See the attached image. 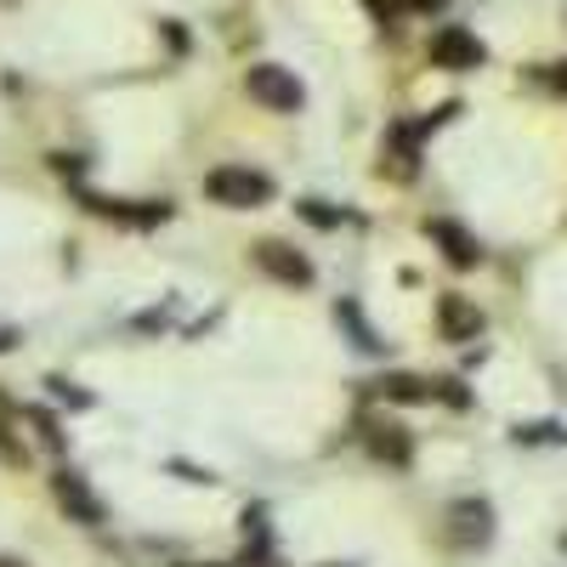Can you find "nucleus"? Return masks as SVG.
<instances>
[{
  "label": "nucleus",
  "instance_id": "obj_3",
  "mask_svg": "<svg viewBox=\"0 0 567 567\" xmlns=\"http://www.w3.org/2000/svg\"><path fill=\"white\" fill-rule=\"evenodd\" d=\"M432 63H437V69H454V74L483 69V63H488V45H483L477 34H471V29L449 23V29H437V34H432Z\"/></svg>",
  "mask_w": 567,
  "mask_h": 567
},
{
  "label": "nucleus",
  "instance_id": "obj_2",
  "mask_svg": "<svg viewBox=\"0 0 567 567\" xmlns=\"http://www.w3.org/2000/svg\"><path fill=\"white\" fill-rule=\"evenodd\" d=\"M245 85H250V97H256L261 109H272V114H296V109L307 103L301 80H296L290 69H278V63H256V69L245 74Z\"/></svg>",
  "mask_w": 567,
  "mask_h": 567
},
{
  "label": "nucleus",
  "instance_id": "obj_12",
  "mask_svg": "<svg viewBox=\"0 0 567 567\" xmlns=\"http://www.w3.org/2000/svg\"><path fill=\"white\" fill-rule=\"evenodd\" d=\"M443 0H369V12L381 18V23H398V18H409V12H437Z\"/></svg>",
  "mask_w": 567,
  "mask_h": 567
},
{
  "label": "nucleus",
  "instance_id": "obj_6",
  "mask_svg": "<svg viewBox=\"0 0 567 567\" xmlns=\"http://www.w3.org/2000/svg\"><path fill=\"white\" fill-rule=\"evenodd\" d=\"M52 488H58V499H63V511L74 516V523H85V528H97V523H103V499L85 488L80 471H69V465H63L58 477H52Z\"/></svg>",
  "mask_w": 567,
  "mask_h": 567
},
{
  "label": "nucleus",
  "instance_id": "obj_19",
  "mask_svg": "<svg viewBox=\"0 0 567 567\" xmlns=\"http://www.w3.org/2000/svg\"><path fill=\"white\" fill-rule=\"evenodd\" d=\"M182 567H221V561H182Z\"/></svg>",
  "mask_w": 567,
  "mask_h": 567
},
{
  "label": "nucleus",
  "instance_id": "obj_11",
  "mask_svg": "<svg viewBox=\"0 0 567 567\" xmlns=\"http://www.w3.org/2000/svg\"><path fill=\"white\" fill-rule=\"evenodd\" d=\"M374 392H381L386 403H432V398H437V386L420 381V374H386Z\"/></svg>",
  "mask_w": 567,
  "mask_h": 567
},
{
  "label": "nucleus",
  "instance_id": "obj_20",
  "mask_svg": "<svg viewBox=\"0 0 567 567\" xmlns=\"http://www.w3.org/2000/svg\"><path fill=\"white\" fill-rule=\"evenodd\" d=\"M0 567H18V561H0Z\"/></svg>",
  "mask_w": 567,
  "mask_h": 567
},
{
  "label": "nucleus",
  "instance_id": "obj_7",
  "mask_svg": "<svg viewBox=\"0 0 567 567\" xmlns=\"http://www.w3.org/2000/svg\"><path fill=\"white\" fill-rule=\"evenodd\" d=\"M449 534H454V545H488L494 539V505L488 499H460L454 511H449Z\"/></svg>",
  "mask_w": 567,
  "mask_h": 567
},
{
  "label": "nucleus",
  "instance_id": "obj_15",
  "mask_svg": "<svg viewBox=\"0 0 567 567\" xmlns=\"http://www.w3.org/2000/svg\"><path fill=\"white\" fill-rule=\"evenodd\" d=\"M296 210H301V216H307L312 227H341V210H329L323 199H301Z\"/></svg>",
  "mask_w": 567,
  "mask_h": 567
},
{
  "label": "nucleus",
  "instance_id": "obj_1",
  "mask_svg": "<svg viewBox=\"0 0 567 567\" xmlns=\"http://www.w3.org/2000/svg\"><path fill=\"white\" fill-rule=\"evenodd\" d=\"M205 194L227 210H256V205L272 199V176H261L250 165H221V171L205 176Z\"/></svg>",
  "mask_w": 567,
  "mask_h": 567
},
{
  "label": "nucleus",
  "instance_id": "obj_13",
  "mask_svg": "<svg viewBox=\"0 0 567 567\" xmlns=\"http://www.w3.org/2000/svg\"><path fill=\"white\" fill-rule=\"evenodd\" d=\"M336 318H341V323H352V336H358V347H363V352H381V341H374V329L363 323V312H358L352 301H341V307H336Z\"/></svg>",
  "mask_w": 567,
  "mask_h": 567
},
{
  "label": "nucleus",
  "instance_id": "obj_4",
  "mask_svg": "<svg viewBox=\"0 0 567 567\" xmlns=\"http://www.w3.org/2000/svg\"><path fill=\"white\" fill-rule=\"evenodd\" d=\"M91 216H109L120 227H159L171 221V205L165 199H103V194H80Z\"/></svg>",
  "mask_w": 567,
  "mask_h": 567
},
{
  "label": "nucleus",
  "instance_id": "obj_9",
  "mask_svg": "<svg viewBox=\"0 0 567 567\" xmlns=\"http://www.w3.org/2000/svg\"><path fill=\"white\" fill-rule=\"evenodd\" d=\"M363 443H369L374 460H386V465H409V460H414L409 432H403V425H392V420H369V425H363Z\"/></svg>",
  "mask_w": 567,
  "mask_h": 567
},
{
  "label": "nucleus",
  "instance_id": "obj_17",
  "mask_svg": "<svg viewBox=\"0 0 567 567\" xmlns=\"http://www.w3.org/2000/svg\"><path fill=\"white\" fill-rule=\"evenodd\" d=\"M545 80H550L556 91H567V63H550V69H545Z\"/></svg>",
  "mask_w": 567,
  "mask_h": 567
},
{
  "label": "nucleus",
  "instance_id": "obj_18",
  "mask_svg": "<svg viewBox=\"0 0 567 567\" xmlns=\"http://www.w3.org/2000/svg\"><path fill=\"white\" fill-rule=\"evenodd\" d=\"M18 347V329H7V323H0V352H12Z\"/></svg>",
  "mask_w": 567,
  "mask_h": 567
},
{
  "label": "nucleus",
  "instance_id": "obj_14",
  "mask_svg": "<svg viewBox=\"0 0 567 567\" xmlns=\"http://www.w3.org/2000/svg\"><path fill=\"white\" fill-rule=\"evenodd\" d=\"M516 443H567V432L556 420H539V425H516Z\"/></svg>",
  "mask_w": 567,
  "mask_h": 567
},
{
  "label": "nucleus",
  "instance_id": "obj_16",
  "mask_svg": "<svg viewBox=\"0 0 567 567\" xmlns=\"http://www.w3.org/2000/svg\"><path fill=\"white\" fill-rule=\"evenodd\" d=\"M45 386H52V398H58V403H69V409H85V403H91V398H85L74 381H63V374H52Z\"/></svg>",
  "mask_w": 567,
  "mask_h": 567
},
{
  "label": "nucleus",
  "instance_id": "obj_10",
  "mask_svg": "<svg viewBox=\"0 0 567 567\" xmlns=\"http://www.w3.org/2000/svg\"><path fill=\"white\" fill-rule=\"evenodd\" d=\"M437 323H443L449 341H477V336H483V312L471 307L465 296H443V301H437Z\"/></svg>",
  "mask_w": 567,
  "mask_h": 567
},
{
  "label": "nucleus",
  "instance_id": "obj_5",
  "mask_svg": "<svg viewBox=\"0 0 567 567\" xmlns=\"http://www.w3.org/2000/svg\"><path fill=\"white\" fill-rule=\"evenodd\" d=\"M256 267L267 278H278V284H290V290H307V284H312V261L301 250H290V245H278V239L256 245Z\"/></svg>",
  "mask_w": 567,
  "mask_h": 567
},
{
  "label": "nucleus",
  "instance_id": "obj_8",
  "mask_svg": "<svg viewBox=\"0 0 567 567\" xmlns=\"http://www.w3.org/2000/svg\"><path fill=\"white\" fill-rule=\"evenodd\" d=\"M425 239L443 245V256H449L454 267H477V261H483V245L471 239L460 221H443V216H437V221H425Z\"/></svg>",
  "mask_w": 567,
  "mask_h": 567
}]
</instances>
